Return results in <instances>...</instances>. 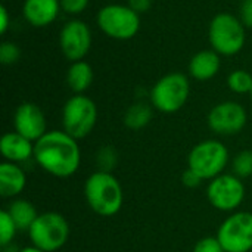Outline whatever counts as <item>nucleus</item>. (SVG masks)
<instances>
[{"instance_id":"1","label":"nucleus","mask_w":252,"mask_h":252,"mask_svg":"<svg viewBox=\"0 0 252 252\" xmlns=\"http://www.w3.org/2000/svg\"><path fill=\"white\" fill-rule=\"evenodd\" d=\"M34 161L53 177H71L81 164L78 140L63 130H50L34 143Z\"/></svg>"},{"instance_id":"2","label":"nucleus","mask_w":252,"mask_h":252,"mask_svg":"<svg viewBox=\"0 0 252 252\" xmlns=\"http://www.w3.org/2000/svg\"><path fill=\"white\" fill-rule=\"evenodd\" d=\"M84 196L92 211L100 217H112L120 213L124 192L120 180L112 173L94 171L84 183Z\"/></svg>"},{"instance_id":"3","label":"nucleus","mask_w":252,"mask_h":252,"mask_svg":"<svg viewBox=\"0 0 252 252\" xmlns=\"http://www.w3.org/2000/svg\"><path fill=\"white\" fill-rule=\"evenodd\" d=\"M247 27L232 13L216 15L208 27V40L211 49L223 56H233L239 53L247 41Z\"/></svg>"},{"instance_id":"4","label":"nucleus","mask_w":252,"mask_h":252,"mask_svg":"<svg viewBox=\"0 0 252 252\" xmlns=\"http://www.w3.org/2000/svg\"><path fill=\"white\" fill-rule=\"evenodd\" d=\"M190 94L189 78L182 72H170L161 77L151 89V105L164 114L180 111Z\"/></svg>"},{"instance_id":"5","label":"nucleus","mask_w":252,"mask_h":252,"mask_svg":"<svg viewBox=\"0 0 252 252\" xmlns=\"http://www.w3.org/2000/svg\"><path fill=\"white\" fill-rule=\"evenodd\" d=\"M69 224L66 219L55 211L38 214L28 230L31 245L44 252L59 251L69 239Z\"/></svg>"},{"instance_id":"6","label":"nucleus","mask_w":252,"mask_h":252,"mask_svg":"<svg viewBox=\"0 0 252 252\" xmlns=\"http://www.w3.org/2000/svg\"><path fill=\"white\" fill-rule=\"evenodd\" d=\"M97 121V106L86 94L71 96L62 109V127L71 137L80 140L87 137Z\"/></svg>"},{"instance_id":"7","label":"nucleus","mask_w":252,"mask_h":252,"mask_svg":"<svg viewBox=\"0 0 252 252\" xmlns=\"http://www.w3.org/2000/svg\"><path fill=\"white\" fill-rule=\"evenodd\" d=\"M229 162V151L220 140L208 139L192 148L188 157V168L193 170L202 180H213L223 174Z\"/></svg>"},{"instance_id":"8","label":"nucleus","mask_w":252,"mask_h":252,"mask_svg":"<svg viewBox=\"0 0 252 252\" xmlns=\"http://www.w3.org/2000/svg\"><path fill=\"white\" fill-rule=\"evenodd\" d=\"M97 27L114 40H130L140 30V15L128 4H106L99 9Z\"/></svg>"},{"instance_id":"9","label":"nucleus","mask_w":252,"mask_h":252,"mask_svg":"<svg viewBox=\"0 0 252 252\" xmlns=\"http://www.w3.org/2000/svg\"><path fill=\"white\" fill-rule=\"evenodd\" d=\"M224 252H250L252 250V213L236 211L217 230Z\"/></svg>"},{"instance_id":"10","label":"nucleus","mask_w":252,"mask_h":252,"mask_svg":"<svg viewBox=\"0 0 252 252\" xmlns=\"http://www.w3.org/2000/svg\"><path fill=\"white\" fill-rule=\"evenodd\" d=\"M207 198L210 204L219 211H235L245 199V185L238 176L223 173L210 180L207 188Z\"/></svg>"},{"instance_id":"11","label":"nucleus","mask_w":252,"mask_h":252,"mask_svg":"<svg viewBox=\"0 0 252 252\" xmlns=\"http://www.w3.org/2000/svg\"><path fill=\"white\" fill-rule=\"evenodd\" d=\"M248 121L247 109L235 102L226 100L217 103L208 114L207 123L210 130L221 136H233L244 130Z\"/></svg>"},{"instance_id":"12","label":"nucleus","mask_w":252,"mask_h":252,"mask_svg":"<svg viewBox=\"0 0 252 252\" xmlns=\"http://www.w3.org/2000/svg\"><path fill=\"white\" fill-rule=\"evenodd\" d=\"M92 46V31L81 19L68 21L59 32V47L69 62L83 61Z\"/></svg>"},{"instance_id":"13","label":"nucleus","mask_w":252,"mask_h":252,"mask_svg":"<svg viewBox=\"0 0 252 252\" xmlns=\"http://www.w3.org/2000/svg\"><path fill=\"white\" fill-rule=\"evenodd\" d=\"M13 127L16 133L34 143L49 131L44 112L32 102H24L16 108L13 115Z\"/></svg>"},{"instance_id":"14","label":"nucleus","mask_w":252,"mask_h":252,"mask_svg":"<svg viewBox=\"0 0 252 252\" xmlns=\"http://www.w3.org/2000/svg\"><path fill=\"white\" fill-rule=\"evenodd\" d=\"M59 10V0H25L22 4L25 21L35 28L50 25L58 18Z\"/></svg>"},{"instance_id":"15","label":"nucleus","mask_w":252,"mask_h":252,"mask_svg":"<svg viewBox=\"0 0 252 252\" xmlns=\"http://www.w3.org/2000/svg\"><path fill=\"white\" fill-rule=\"evenodd\" d=\"M0 152L7 162L22 164L34 158V142L16 131L4 133L0 140Z\"/></svg>"},{"instance_id":"16","label":"nucleus","mask_w":252,"mask_h":252,"mask_svg":"<svg viewBox=\"0 0 252 252\" xmlns=\"http://www.w3.org/2000/svg\"><path fill=\"white\" fill-rule=\"evenodd\" d=\"M220 55L216 50H201L195 53L189 62V74L198 81H208L217 75V72L220 71Z\"/></svg>"},{"instance_id":"17","label":"nucleus","mask_w":252,"mask_h":252,"mask_svg":"<svg viewBox=\"0 0 252 252\" xmlns=\"http://www.w3.org/2000/svg\"><path fill=\"white\" fill-rule=\"evenodd\" d=\"M27 186V174L19 167V164L13 162H1L0 164V195L3 198H15Z\"/></svg>"},{"instance_id":"18","label":"nucleus","mask_w":252,"mask_h":252,"mask_svg":"<svg viewBox=\"0 0 252 252\" xmlns=\"http://www.w3.org/2000/svg\"><path fill=\"white\" fill-rule=\"evenodd\" d=\"M94 72L89 62L77 61L71 62V66L66 72V84L75 94H83L93 83Z\"/></svg>"},{"instance_id":"19","label":"nucleus","mask_w":252,"mask_h":252,"mask_svg":"<svg viewBox=\"0 0 252 252\" xmlns=\"http://www.w3.org/2000/svg\"><path fill=\"white\" fill-rule=\"evenodd\" d=\"M6 211L9 213V216L15 221L18 230H27L28 232L30 227L32 226V223L35 221V219L38 217L35 207L27 199L12 201L9 204V207L6 208Z\"/></svg>"},{"instance_id":"20","label":"nucleus","mask_w":252,"mask_h":252,"mask_svg":"<svg viewBox=\"0 0 252 252\" xmlns=\"http://www.w3.org/2000/svg\"><path fill=\"white\" fill-rule=\"evenodd\" d=\"M154 117L152 106L145 102H136L130 105L124 114V126L130 130L145 128Z\"/></svg>"},{"instance_id":"21","label":"nucleus","mask_w":252,"mask_h":252,"mask_svg":"<svg viewBox=\"0 0 252 252\" xmlns=\"http://www.w3.org/2000/svg\"><path fill=\"white\" fill-rule=\"evenodd\" d=\"M227 86L233 93L238 94L251 93L252 75L245 69H235L227 77Z\"/></svg>"},{"instance_id":"22","label":"nucleus","mask_w":252,"mask_h":252,"mask_svg":"<svg viewBox=\"0 0 252 252\" xmlns=\"http://www.w3.org/2000/svg\"><path fill=\"white\" fill-rule=\"evenodd\" d=\"M118 152L114 146L105 145L102 146L97 154H96V165L97 171H105V173H112L115 167L118 165Z\"/></svg>"},{"instance_id":"23","label":"nucleus","mask_w":252,"mask_h":252,"mask_svg":"<svg viewBox=\"0 0 252 252\" xmlns=\"http://www.w3.org/2000/svg\"><path fill=\"white\" fill-rule=\"evenodd\" d=\"M16 232H19V230H18L15 221L12 220V217L9 216V213L6 210H1L0 211V245L3 248L10 245L16 236Z\"/></svg>"},{"instance_id":"24","label":"nucleus","mask_w":252,"mask_h":252,"mask_svg":"<svg viewBox=\"0 0 252 252\" xmlns=\"http://www.w3.org/2000/svg\"><path fill=\"white\" fill-rule=\"evenodd\" d=\"M233 174L239 179H247L252 176V151H241L232 162Z\"/></svg>"},{"instance_id":"25","label":"nucleus","mask_w":252,"mask_h":252,"mask_svg":"<svg viewBox=\"0 0 252 252\" xmlns=\"http://www.w3.org/2000/svg\"><path fill=\"white\" fill-rule=\"evenodd\" d=\"M21 58V49L13 41H3L0 44V62L3 65H12Z\"/></svg>"},{"instance_id":"26","label":"nucleus","mask_w":252,"mask_h":252,"mask_svg":"<svg viewBox=\"0 0 252 252\" xmlns=\"http://www.w3.org/2000/svg\"><path fill=\"white\" fill-rule=\"evenodd\" d=\"M193 252H224V248L221 247L217 236H207L195 244Z\"/></svg>"},{"instance_id":"27","label":"nucleus","mask_w":252,"mask_h":252,"mask_svg":"<svg viewBox=\"0 0 252 252\" xmlns=\"http://www.w3.org/2000/svg\"><path fill=\"white\" fill-rule=\"evenodd\" d=\"M90 0H59L61 3V10H63L68 15H80L83 13Z\"/></svg>"},{"instance_id":"28","label":"nucleus","mask_w":252,"mask_h":252,"mask_svg":"<svg viewBox=\"0 0 252 252\" xmlns=\"http://www.w3.org/2000/svg\"><path fill=\"white\" fill-rule=\"evenodd\" d=\"M202 182H204V180H202L193 170H190V168L185 170V173L182 174V183H183V186H186V188H189V189L198 188Z\"/></svg>"},{"instance_id":"29","label":"nucleus","mask_w":252,"mask_h":252,"mask_svg":"<svg viewBox=\"0 0 252 252\" xmlns=\"http://www.w3.org/2000/svg\"><path fill=\"white\" fill-rule=\"evenodd\" d=\"M239 19L247 28H252V0H244L241 4Z\"/></svg>"},{"instance_id":"30","label":"nucleus","mask_w":252,"mask_h":252,"mask_svg":"<svg viewBox=\"0 0 252 252\" xmlns=\"http://www.w3.org/2000/svg\"><path fill=\"white\" fill-rule=\"evenodd\" d=\"M127 4H128L134 12H137L139 15H142V13H146V12L152 7L154 0H128Z\"/></svg>"},{"instance_id":"31","label":"nucleus","mask_w":252,"mask_h":252,"mask_svg":"<svg viewBox=\"0 0 252 252\" xmlns=\"http://www.w3.org/2000/svg\"><path fill=\"white\" fill-rule=\"evenodd\" d=\"M10 15H9V10L6 9V6H0V32L1 34H6V31L9 30L10 27Z\"/></svg>"},{"instance_id":"32","label":"nucleus","mask_w":252,"mask_h":252,"mask_svg":"<svg viewBox=\"0 0 252 252\" xmlns=\"http://www.w3.org/2000/svg\"><path fill=\"white\" fill-rule=\"evenodd\" d=\"M18 252H44V251H43V250H40V248H37V247H34V245H31V247H25V248L19 250Z\"/></svg>"},{"instance_id":"33","label":"nucleus","mask_w":252,"mask_h":252,"mask_svg":"<svg viewBox=\"0 0 252 252\" xmlns=\"http://www.w3.org/2000/svg\"><path fill=\"white\" fill-rule=\"evenodd\" d=\"M250 94H251V99H252V90H251V93H250Z\"/></svg>"}]
</instances>
